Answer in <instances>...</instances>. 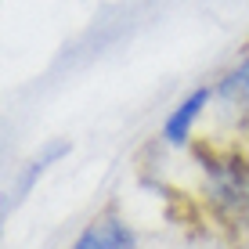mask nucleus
I'll list each match as a JSON object with an SVG mask.
<instances>
[{
  "label": "nucleus",
  "mask_w": 249,
  "mask_h": 249,
  "mask_svg": "<svg viewBox=\"0 0 249 249\" xmlns=\"http://www.w3.org/2000/svg\"><path fill=\"white\" fill-rule=\"evenodd\" d=\"M206 101H210V90L199 87L188 101H181V105L174 108V116H170L166 126H162V134H166L170 144H184V141H188V134H192V123H195V116L202 112Z\"/></svg>",
  "instance_id": "obj_4"
},
{
  "label": "nucleus",
  "mask_w": 249,
  "mask_h": 249,
  "mask_svg": "<svg viewBox=\"0 0 249 249\" xmlns=\"http://www.w3.org/2000/svg\"><path fill=\"white\" fill-rule=\"evenodd\" d=\"M192 159L210 213L228 231L249 235V156L220 144H195Z\"/></svg>",
  "instance_id": "obj_1"
},
{
  "label": "nucleus",
  "mask_w": 249,
  "mask_h": 249,
  "mask_svg": "<svg viewBox=\"0 0 249 249\" xmlns=\"http://www.w3.org/2000/svg\"><path fill=\"white\" fill-rule=\"evenodd\" d=\"M69 249H137V238H134V228L116 210H105L76 235V242Z\"/></svg>",
  "instance_id": "obj_2"
},
{
  "label": "nucleus",
  "mask_w": 249,
  "mask_h": 249,
  "mask_svg": "<svg viewBox=\"0 0 249 249\" xmlns=\"http://www.w3.org/2000/svg\"><path fill=\"white\" fill-rule=\"evenodd\" d=\"M213 94L224 101L231 112H238V116H242L246 123H249V58L231 69L224 80L217 83V90H213Z\"/></svg>",
  "instance_id": "obj_3"
}]
</instances>
